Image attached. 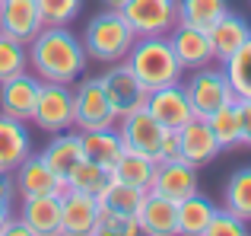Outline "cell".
<instances>
[{
  "label": "cell",
  "instance_id": "3",
  "mask_svg": "<svg viewBox=\"0 0 251 236\" xmlns=\"http://www.w3.org/2000/svg\"><path fill=\"white\" fill-rule=\"evenodd\" d=\"M137 32L130 29V23L124 19L121 10H102L86 23L83 29V48L89 55V61L99 64H118L127 58V51L134 48Z\"/></svg>",
  "mask_w": 251,
  "mask_h": 236
},
{
  "label": "cell",
  "instance_id": "32",
  "mask_svg": "<svg viewBox=\"0 0 251 236\" xmlns=\"http://www.w3.org/2000/svg\"><path fill=\"white\" fill-rule=\"evenodd\" d=\"M23 70H29V48L10 38L6 32H0V83L23 74Z\"/></svg>",
  "mask_w": 251,
  "mask_h": 236
},
{
  "label": "cell",
  "instance_id": "20",
  "mask_svg": "<svg viewBox=\"0 0 251 236\" xmlns=\"http://www.w3.org/2000/svg\"><path fill=\"white\" fill-rule=\"evenodd\" d=\"M207 32H210V42H213L216 64H226L229 58L251 38V26L242 16H235V13H223Z\"/></svg>",
  "mask_w": 251,
  "mask_h": 236
},
{
  "label": "cell",
  "instance_id": "27",
  "mask_svg": "<svg viewBox=\"0 0 251 236\" xmlns=\"http://www.w3.org/2000/svg\"><path fill=\"white\" fill-rule=\"evenodd\" d=\"M143 195L147 192H140V188H134V185H127V182H121V179L111 176L108 185L99 192V205L108 207V211L124 214V217H134L137 207H140V201H143Z\"/></svg>",
  "mask_w": 251,
  "mask_h": 236
},
{
  "label": "cell",
  "instance_id": "22",
  "mask_svg": "<svg viewBox=\"0 0 251 236\" xmlns=\"http://www.w3.org/2000/svg\"><path fill=\"white\" fill-rule=\"evenodd\" d=\"M42 156H45V163H48L54 173L67 176L70 169H74L76 163L83 160V134H80L76 128L57 131V134H51V141L45 144Z\"/></svg>",
  "mask_w": 251,
  "mask_h": 236
},
{
  "label": "cell",
  "instance_id": "16",
  "mask_svg": "<svg viewBox=\"0 0 251 236\" xmlns=\"http://www.w3.org/2000/svg\"><path fill=\"white\" fill-rule=\"evenodd\" d=\"M45 29V19L38 13L35 0H0V32L29 45Z\"/></svg>",
  "mask_w": 251,
  "mask_h": 236
},
{
  "label": "cell",
  "instance_id": "41",
  "mask_svg": "<svg viewBox=\"0 0 251 236\" xmlns=\"http://www.w3.org/2000/svg\"><path fill=\"white\" fill-rule=\"evenodd\" d=\"M102 3H105V10H124L127 0H102Z\"/></svg>",
  "mask_w": 251,
  "mask_h": 236
},
{
  "label": "cell",
  "instance_id": "35",
  "mask_svg": "<svg viewBox=\"0 0 251 236\" xmlns=\"http://www.w3.org/2000/svg\"><path fill=\"white\" fill-rule=\"evenodd\" d=\"M245 233H248V220H242L229 207H216L213 220L207 227V236H245Z\"/></svg>",
  "mask_w": 251,
  "mask_h": 236
},
{
  "label": "cell",
  "instance_id": "39",
  "mask_svg": "<svg viewBox=\"0 0 251 236\" xmlns=\"http://www.w3.org/2000/svg\"><path fill=\"white\" fill-rule=\"evenodd\" d=\"M0 236H32V230L25 227V220H23V217H10Z\"/></svg>",
  "mask_w": 251,
  "mask_h": 236
},
{
  "label": "cell",
  "instance_id": "7",
  "mask_svg": "<svg viewBox=\"0 0 251 236\" xmlns=\"http://www.w3.org/2000/svg\"><path fill=\"white\" fill-rule=\"evenodd\" d=\"M99 77H102V87H105V93H108V102H111V109H115L118 121L127 118V115H134V112H140V109H147L150 89L137 80L134 70H130L124 61L108 64L105 74H99Z\"/></svg>",
  "mask_w": 251,
  "mask_h": 236
},
{
  "label": "cell",
  "instance_id": "34",
  "mask_svg": "<svg viewBox=\"0 0 251 236\" xmlns=\"http://www.w3.org/2000/svg\"><path fill=\"white\" fill-rule=\"evenodd\" d=\"M137 233H140V224H137V217H124V214H118V211L99 207L96 236H137Z\"/></svg>",
  "mask_w": 251,
  "mask_h": 236
},
{
  "label": "cell",
  "instance_id": "12",
  "mask_svg": "<svg viewBox=\"0 0 251 236\" xmlns=\"http://www.w3.org/2000/svg\"><path fill=\"white\" fill-rule=\"evenodd\" d=\"M118 131H121V141H124L127 150H137V153H143V156L159 160V147H162V137H166V128H162L147 109L121 118V121H118Z\"/></svg>",
  "mask_w": 251,
  "mask_h": 236
},
{
  "label": "cell",
  "instance_id": "9",
  "mask_svg": "<svg viewBox=\"0 0 251 236\" xmlns=\"http://www.w3.org/2000/svg\"><path fill=\"white\" fill-rule=\"evenodd\" d=\"M13 179H16V195L19 198H29V195H67V176L54 173V169L45 163L42 153H29L16 169H13Z\"/></svg>",
  "mask_w": 251,
  "mask_h": 236
},
{
  "label": "cell",
  "instance_id": "38",
  "mask_svg": "<svg viewBox=\"0 0 251 236\" xmlns=\"http://www.w3.org/2000/svg\"><path fill=\"white\" fill-rule=\"evenodd\" d=\"M242 112V147H251V99H239Z\"/></svg>",
  "mask_w": 251,
  "mask_h": 236
},
{
  "label": "cell",
  "instance_id": "21",
  "mask_svg": "<svg viewBox=\"0 0 251 236\" xmlns=\"http://www.w3.org/2000/svg\"><path fill=\"white\" fill-rule=\"evenodd\" d=\"M29 153H32V134L25 121L0 112V169L13 173Z\"/></svg>",
  "mask_w": 251,
  "mask_h": 236
},
{
  "label": "cell",
  "instance_id": "1",
  "mask_svg": "<svg viewBox=\"0 0 251 236\" xmlns=\"http://www.w3.org/2000/svg\"><path fill=\"white\" fill-rule=\"evenodd\" d=\"M25 48H29L32 74L45 83H70L74 87L89 64L83 38H76L70 26H45Z\"/></svg>",
  "mask_w": 251,
  "mask_h": 236
},
{
  "label": "cell",
  "instance_id": "29",
  "mask_svg": "<svg viewBox=\"0 0 251 236\" xmlns=\"http://www.w3.org/2000/svg\"><path fill=\"white\" fill-rule=\"evenodd\" d=\"M223 13H229L226 0H178V23L197 26V29H210Z\"/></svg>",
  "mask_w": 251,
  "mask_h": 236
},
{
  "label": "cell",
  "instance_id": "11",
  "mask_svg": "<svg viewBox=\"0 0 251 236\" xmlns=\"http://www.w3.org/2000/svg\"><path fill=\"white\" fill-rule=\"evenodd\" d=\"M38 89H42V80L32 70H23V74L3 80L0 83V112L10 118H19V121H32Z\"/></svg>",
  "mask_w": 251,
  "mask_h": 236
},
{
  "label": "cell",
  "instance_id": "37",
  "mask_svg": "<svg viewBox=\"0 0 251 236\" xmlns=\"http://www.w3.org/2000/svg\"><path fill=\"white\" fill-rule=\"evenodd\" d=\"M13 201H16V179L13 173L0 169V205H13Z\"/></svg>",
  "mask_w": 251,
  "mask_h": 236
},
{
  "label": "cell",
  "instance_id": "5",
  "mask_svg": "<svg viewBox=\"0 0 251 236\" xmlns=\"http://www.w3.org/2000/svg\"><path fill=\"white\" fill-rule=\"evenodd\" d=\"M74 106H76V121H74L76 131H96L118 124V115L102 87V77H80L74 83Z\"/></svg>",
  "mask_w": 251,
  "mask_h": 236
},
{
  "label": "cell",
  "instance_id": "28",
  "mask_svg": "<svg viewBox=\"0 0 251 236\" xmlns=\"http://www.w3.org/2000/svg\"><path fill=\"white\" fill-rule=\"evenodd\" d=\"M223 207L239 214L242 220H251V166H242L229 176L226 192H223Z\"/></svg>",
  "mask_w": 251,
  "mask_h": 236
},
{
  "label": "cell",
  "instance_id": "18",
  "mask_svg": "<svg viewBox=\"0 0 251 236\" xmlns=\"http://www.w3.org/2000/svg\"><path fill=\"white\" fill-rule=\"evenodd\" d=\"M134 217L140 224V233L147 236H178V201L172 198L147 192Z\"/></svg>",
  "mask_w": 251,
  "mask_h": 236
},
{
  "label": "cell",
  "instance_id": "25",
  "mask_svg": "<svg viewBox=\"0 0 251 236\" xmlns=\"http://www.w3.org/2000/svg\"><path fill=\"white\" fill-rule=\"evenodd\" d=\"M156 163L153 156H143L137 153V150H127L124 147V153L118 156V163L111 166V176L121 182H127V185L140 188V192H150V185H153V176H156Z\"/></svg>",
  "mask_w": 251,
  "mask_h": 236
},
{
  "label": "cell",
  "instance_id": "6",
  "mask_svg": "<svg viewBox=\"0 0 251 236\" xmlns=\"http://www.w3.org/2000/svg\"><path fill=\"white\" fill-rule=\"evenodd\" d=\"M32 121L48 134L74 128L76 121V106H74V87L70 83H45L38 89V102H35V115Z\"/></svg>",
  "mask_w": 251,
  "mask_h": 236
},
{
  "label": "cell",
  "instance_id": "8",
  "mask_svg": "<svg viewBox=\"0 0 251 236\" xmlns=\"http://www.w3.org/2000/svg\"><path fill=\"white\" fill-rule=\"evenodd\" d=\"M121 13L137 32V38L169 35L178 26V0H127Z\"/></svg>",
  "mask_w": 251,
  "mask_h": 236
},
{
  "label": "cell",
  "instance_id": "19",
  "mask_svg": "<svg viewBox=\"0 0 251 236\" xmlns=\"http://www.w3.org/2000/svg\"><path fill=\"white\" fill-rule=\"evenodd\" d=\"M19 217L32 236H61V195H29L23 198Z\"/></svg>",
  "mask_w": 251,
  "mask_h": 236
},
{
  "label": "cell",
  "instance_id": "17",
  "mask_svg": "<svg viewBox=\"0 0 251 236\" xmlns=\"http://www.w3.org/2000/svg\"><path fill=\"white\" fill-rule=\"evenodd\" d=\"M150 192L172 198V201H184L188 195L197 192V169L184 160H159Z\"/></svg>",
  "mask_w": 251,
  "mask_h": 236
},
{
  "label": "cell",
  "instance_id": "4",
  "mask_svg": "<svg viewBox=\"0 0 251 236\" xmlns=\"http://www.w3.org/2000/svg\"><path fill=\"white\" fill-rule=\"evenodd\" d=\"M181 89L188 96L191 109H194V118H210L220 106L239 99L223 64H207V67H197V70H184Z\"/></svg>",
  "mask_w": 251,
  "mask_h": 236
},
{
  "label": "cell",
  "instance_id": "15",
  "mask_svg": "<svg viewBox=\"0 0 251 236\" xmlns=\"http://www.w3.org/2000/svg\"><path fill=\"white\" fill-rule=\"evenodd\" d=\"M178 141H181V160L191 163L194 169L213 163L223 153V147L216 141L213 128L207 124V118H191L184 128H178Z\"/></svg>",
  "mask_w": 251,
  "mask_h": 236
},
{
  "label": "cell",
  "instance_id": "2",
  "mask_svg": "<svg viewBox=\"0 0 251 236\" xmlns=\"http://www.w3.org/2000/svg\"><path fill=\"white\" fill-rule=\"evenodd\" d=\"M134 77L143 83L147 89H159L169 87V83H181L184 67L178 64L175 51H172L169 35H147V38H137L134 48L127 51L124 58Z\"/></svg>",
  "mask_w": 251,
  "mask_h": 236
},
{
  "label": "cell",
  "instance_id": "30",
  "mask_svg": "<svg viewBox=\"0 0 251 236\" xmlns=\"http://www.w3.org/2000/svg\"><path fill=\"white\" fill-rule=\"evenodd\" d=\"M108 179H111V169L99 166V163L86 160V156L67 173V185L74 188V192H86V195H96V198H99V192L108 185Z\"/></svg>",
  "mask_w": 251,
  "mask_h": 236
},
{
  "label": "cell",
  "instance_id": "13",
  "mask_svg": "<svg viewBox=\"0 0 251 236\" xmlns=\"http://www.w3.org/2000/svg\"><path fill=\"white\" fill-rule=\"evenodd\" d=\"M147 112L162 124V128H184V124L194 118V109H191L188 96H184L181 83H169V87H159V89H150L147 96Z\"/></svg>",
  "mask_w": 251,
  "mask_h": 236
},
{
  "label": "cell",
  "instance_id": "36",
  "mask_svg": "<svg viewBox=\"0 0 251 236\" xmlns=\"http://www.w3.org/2000/svg\"><path fill=\"white\" fill-rule=\"evenodd\" d=\"M159 160H181V141H178V131L166 128V137H162V147H159Z\"/></svg>",
  "mask_w": 251,
  "mask_h": 236
},
{
  "label": "cell",
  "instance_id": "14",
  "mask_svg": "<svg viewBox=\"0 0 251 236\" xmlns=\"http://www.w3.org/2000/svg\"><path fill=\"white\" fill-rule=\"evenodd\" d=\"M99 198L86 192L61 195V236H96V220H99Z\"/></svg>",
  "mask_w": 251,
  "mask_h": 236
},
{
  "label": "cell",
  "instance_id": "26",
  "mask_svg": "<svg viewBox=\"0 0 251 236\" xmlns=\"http://www.w3.org/2000/svg\"><path fill=\"white\" fill-rule=\"evenodd\" d=\"M207 124L213 128V134H216V141H220L223 150L242 147V112H239V99L220 106L213 115L207 118Z\"/></svg>",
  "mask_w": 251,
  "mask_h": 236
},
{
  "label": "cell",
  "instance_id": "33",
  "mask_svg": "<svg viewBox=\"0 0 251 236\" xmlns=\"http://www.w3.org/2000/svg\"><path fill=\"white\" fill-rule=\"evenodd\" d=\"M45 26H70L83 10V0H35Z\"/></svg>",
  "mask_w": 251,
  "mask_h": 236
},
{
  "label": "cell",
  "instance_id": "40",
  "mask_svg": "<svg viewBox=\"0 0 251 236\" xmlns=\"http://www.w3.org/2000/svg\"><path fill=\"white\" fill-rule=\"evenodd\" d=\"M10 217H13V205H0V233H3V227H6Z\"/></svg>",
  "mask_w": 251,
  "mask_h": 236
},
{
  "label": "cell",
  "instance_id": "24",
  "mask_svg": "<svg viewBox=\"0 0 251 236\" xmlns=\"http://www.w3.org/2000/svg\"><path fill=\"white\" fill-rule=\"evenodd\" d=\"M216 214V205L201 192L178 201V233L181 236H207V227Z\"/></svg>",
  "mask_w": 251,
  "mask_h": 236
},
{
  "label": "cell",
  "instance_id": "10",
  "mask_svg": "<svg viewBox=\"0 0 251 236\" xmlns=\"http://www.w3.org/2000/svg\"><path fill=\"white\" fill-rule=\"evenodd\" d=\"M169 42H172V51H175L178 64H181L184 70H197V67H207V64H216L213 42H210L207 29L178 23L175 29L169 32Z\"/></svg>",
  "mask_w": 251,
  "mask_h": 236
},
{
  "label": "cell",
  "instance_id": "23",
  "mask_svg": "<svg viewBox=\"0 0 251 236\" xmlns=\"http://www.w3.org/2000/svg\"><path fill=\"white\" fill-rule=\"evenodd\" d=\"M80 134H83V156L105 169H111L118 163V156L124 153L121 131L115 124L111 128H96V131H80Z\"/></svg>",
  "mask_w": 251,
  "mask_h": 236
},
{
  "label": "cell",
  "instance_id": "31",
  "mask_svg": "<svg viewBox=\"0 0 251 236\" xmlns=\"http://www.w3.org/2000/svg\"><path fill=\"white\" fill-rule=\"evenodd\" d=\"M223 67H226V77H229V83H232L235 96H239V99H251V38L223 64Z\"/></svg>",
  "mask_w": 251,
  "mask_h": 236
}]
</instances>
